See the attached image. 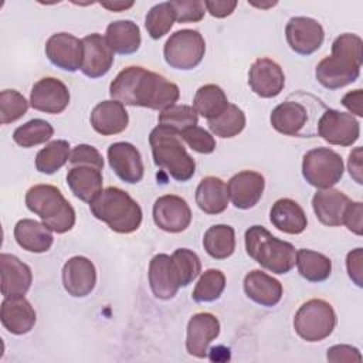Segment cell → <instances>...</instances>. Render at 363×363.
<instances>
[{
	"mask_svg": "<svg viewBox=\"0 0 363 363\" xmlns=\"http://www.w3.org/2000/svg\"><path fill=\"white\" fill-rule=\"evenodd\" d=\"M170 3L179 23H197L204 17L206 7L200 0H173Z\"/></svg>",
	"mask_w": 363,
	"mask_h": 363,
	"instance_id": "45",
	"label": "cell"
},
{
	"mask_svg": "<svg viewBox=\"0 0 363 363\" xmlns=\"http://www.w3.org/2000/svg\"><path fill=\"white\" fill-rule=\"evenodd\" d=\"M362 264H363V250L354 248L346 255V269L349 278L359 286H363V272H362Z\"/></svg>",
	"mask_w": 363,
	"mask_h": 363,
	"instance_id": "49",
	"label": "cell"
},
{
	"mask_svg": "<svg viewBox=\"0 0 363 363\" xmlns=\"http://www.w3.org/2000/svg\"><path fill=\"white\" fill-rule=\"evenodd\" d=\"M105 40L113 52L121 55L133 54L142 43L140 28L132 20H116L108 24Z\"/></svg>",
	"mask_w": 363,
	"mask_h": 363,
	"instance_id": "31",
	"label": "cell"
},
{
	"mask_svg": "<svg viewBox=\"0 0 363 363\" xmlns=\"http://www.w3.org/2000/svg\"><path fill=\"white\" fill-rule=\"evenodd\" d=\"M69 98V91L62 81L54 77H44L33 85L30 105L35 111L55 115L67 109Z\"/></svg>",
	"mask_w": 363,
	"mask_h": 363,
	"instance_id": "14",
	"label": "cell"
},
{
	"mask_svg": "<svg viewBox=\"0 0 363 363\" xmlns=\"http://www.w3.org/2000/svg\"><path fill=\"white\" fill-rule=\"evenodd\" d=\"M247 254L272 274H286L295 267L296 250L284 240L272 235L262 225H252L245 231Z\"/></svg>",
	"mask_w": 363,
	"mask_h": 363,
	"instance_id": "6",
	"label": "cell"
},
{
	"mask_svg": "<svg viewBox=\"0 0 363 363\" xmlns=\"http://www.w3.org/2000/svg\"><path fill=\"white\" fill-rule=\"evenodd\" d=\"M336 326V313L323 299H309L299 306L294 318V328L306 342H320L329 337Z\"/></svg>",
	"mask_w": 363,
	"mask_h": 363,
	"instance_id": "8",
	"label": "cell"
},
{
	"mask_svg": "<svg viewBox=\"0 0 363 363\" xmlns=\"http://www.w3.org/2000/svg\"><path fill=\"white\" fill-rule=\"evenodd\" d=\"M345 173L342 156L329 147H315L303 155L302 176L316 189H330Z\"/></svg>",
	"mask_w": 363,
	"mask_h": 363,
	"instance_id": "9",
	"label": "cell"
},
{
	"mask_svg": "<svg viewBox=\"0 0 363 363\" xmlns=\"http://www.w3.org/2000/svg\"><path fill=\"white\" fill-rule=\"evenodd\" d=\"M102 183V172L92 166H72L67 173V184L74 196L88 204L104 190Z\"/></svg>",
	"mask_w": 363,
	"mask_h": 363,
	"instance_id": "29",
	"label": "cell"
},
{
	"mask_svg": "<svg viewBox=\"0 0 363 363\" xmlns=\"http://www.w3.org/2000/svg\"><path fill=\"white\" fill-rule=\"evenodd\" d=\"M135 3L133 1H104L101 6L109 11H123L129 7H132Z\"/></svg>",
	"mask_w": 363,
	"mask_h": 363,
	"instance_id": "53",
	"label": "cell"
},
{
	"mask_svg": "<svg viewBox=\"0 0 363 363\" xmlns=\"http://www.w3.org/2000/svg\"><path fill=\"white\" fill-rule=\"evenodd\" d=\"M159 125L172 128L182 133L187 128L196 126L199 122V115L193 106L189 105H173L159 113Z\"/></svg>",
	"mask_w": 363,
	"mask_h": 363,
	"instance_id": "41",
	"label": "cell"
},
{
	"mask_svg": "<svg viewBox=\"0 0 363 363\" xmlns=\"http://www.w3.org/2000/svg\"><path fill=\"white\" fill-rule=\"evenodd\" d=\"M0 275L1 295L4 298L24 296L31 286L33 274L27 264L13 254H0Z\"/></svg>",
	"mask_w": 363,
	"mask_h": 363,
	"instance_id": "23",
	"label": "cell"
},
{
	"mask_svg": "<svg viewBox=\"0 0 363 363\" xmlns=\"http://www.w3.org/2000/svg\"><path fill=\"white\" fill-rule=\"evenodd\" d=\"M206 54V41L197 30L183 28L174 31L163 47L167 65L174 69L189 71L196 68Z\"/></svg>",
	"mask_w": 363,
	"mask_h": 363,
	"instance_id": "10",
	"label": "cell"
},
{
	"mask_svg": "<svg viewBox=\"0 0 363 363\" xmlns=\"http://www.w3.org/2000/svg\"><path fill=\"white\" fill-rule=\"evenodd\" d=\"M227 184L216 177L207 176L200 180L196 189V204L206 214H220L228 206Z\"/></svg>",
	"mask_w": 363,
	"mask_h": 363,
	"instance_id": "32",
	"label": "cell"
},
{
	"mask_svg": "<svg viewBox=\"0 0 363 363\" xmlns=\"http://www.w3.org/2000/svg\"><path fill=\"white\" fill-rule=\"evenodd\" d=\"M203 247L206 252L214 259H225L235 251V231L231 225L216 224L211 225L203 237Z\"/></svg>",
	"mask_w": 363,
	"mask_h": 363,
	"instance_id": "34",
	"label": "cell"
},
{
	"mask_svg": "<svg viewBox=\"0 0 363 363\" xmlns=\"http://www.w3.org/2000/svg\"><path fill=\"white\" fill-rule=\"evenodd\" d=\"M112 99L129 106L164 111L180 98V89L163 75L140 65L123 68L109 85Z\"/></svg>",
	"mask_w": 363,
	"mask_h": 363,
	"instance_id": "1",
	"label": "cell"
},
{
	"mask_svg": "<svg viewBox=\"0 0 363 363\" xmlns=\"http://www.w3.org/2000/svg\"><path fill=\"white\" fill-rule=\"evenodd\" d=\"M82 40L69 33H55L45 43V55L52 65L68 72L81 69Z\"/></svg>",
	"mask_w": 363,
	"mask_h": 363,
	"instance_id": "15",
	"label": "cell"
},
{
	"mask_svg": "<svg viewBox=\"0 0 363 363\" xmlns=\"http://www.w3.org/2000/svg\"><path fill=\"white\" fill-rule=\"evenodd\" d=\"M108 162L115 174L125 183L136 184L143 179L145 166L139 150L129 142H115L108 147Z\"/></svg>",
	"mask_w": 363,
	"mask_h": 363,
	"instance_id": "18",
	"label": "cell"
},
{
	"mask_svg": "<svg viewBox=\"0 0 363 363\" xmlns=\"http://www.w3.org/2000/svg\"><path fill=\"white\" fill-rule=\"evenodd\" d=\"M224 288H225V275L220 269L208 268L200 275L191 292V298L194 302H199V303L214 302L221 296Z\"/></svg>",
	"mask_w": 363,
	"mask_h": 363,
	"instance_id": "39",
	"label": "cell"
},
{
	"mask_svg": "<svg viewBox=\"0 0 363 363\" xmlns=\"http://www.w3.org/2000/svg\"><path fill=\"white\" fill-rule=\"evenodd\" d=\"M269 220L275 228L285 234H301L308 225L303 208L292 199L277 200L269 210Z\"/></svg>",
	"mask_w": 363,
	"mask_h": 363,
	"instance_id": "30",
	"label": "cell"
},
{
	"mask_svg": "<svg viewBox=\"0 0 363 363\" xmlns=\"http://www.w3.org/2000/svg\"><path fill=\"white\" fill-rule=\"evenodd\" d=\"M69 143L62 139L47 143L35 156V169L44 174H54L69 162Z\"/></svg>",
	"mask_w": 363,
	"mask_h": 363,
	"instance_id": "36",
	"label": "cell"
},
{
	"mask_svg": "<svg viewBox=\"0 0 363 363\" xmlns=\"http://www.w3.org/2000/svg\"><path fill=\"white\" fill-rule=\"evenodd\" d=\"M248 85L261 98H275L285 86V74L271 58H257L248 72Z\"/></svg>",
	"mask_w": 363,
	"mask_h": 363,
	"instance_id": "16",
	"label": "cell"
},
{
	"mask_svg": "<svg viewBox=\"0 0 363 363\" xmlns=\"http://www.w3.org/2000/svg\"><path fill=\"white\" fill-rule=\"evenodd\" d=\"M0 320L4 329L13 335L28 333L37 320L35 311L24 298H4L0 309Z\"/></svg>",
	"mask_w": 363,
	"mask_h": 363,
	"instance_id": "25",
	"label": "cell"
},
{
	"mask_svg": "<svg viewBox=\"0 0 363 363\" xmlns=\"http://www.w3.org/2000/svg\"><path fill=\"white\" fill-rule=\"evenodd\" d=\"M363 204L360 201H352L347 204L345 214H343V221L342 224L346 225L349 231H352L356 235L363 234Z\"/></svg>",
	"mask_w": 363,
	"mask_h": 363,
	"instance_id": "47",
	"label": "cell"
},
{
	"mask_svg": "<svg viewBox=\"0 0 363 363\" xmlns=\"http://www.w3.org/2000/svg\"><path fill=\"white\" fill-rule=\"evenodd\" d=\"M182 140H184L190 149L201 155H210L216 150V139L213 135L200 126L187 128L180 133Z\"/></svg>",
	"mask_w": 363,
	"mask_h": 363,
	"instance_id": "44",
	"label": "cell"
},
{
	"mask_svg": "<svg viewBox=\"0 0 363 363\" xmlns=\"http://www.w3.org/2000/svg\"><path fill=\"white\" fill-rule=\"evenodd\" d=\"M153 221L166 233H182L191 223V210L180 196L164 194L153 204Z\"/></svg>",
	"mask_w": 363,
	"mask_h": 363,
	"instance_id": "13",
	"label": "cell"
},
{
	"mask_svg": "<svg viewBox=\"0 0 363 363\" xmlns=\"http://www.w3.org/2000/svg\"><path fill=\"white\" fill-rule=\"evenodd\" d=\"M325 109L326 106L318 98L299 92L275 106L271 112L269 122L272 128L282 135L308 138L316 133L312 125L316 119V113Z\"/></svg>",
	"mask_w": 363,
	"mask_h": 363,
	"instance_id": "5",
	"label": "cell"
},
{
	"mask_svg": "<svg viewBox=\"0 0 363 363\" xmlns=\"http://www.w3.org/2000/svg\"><path fill=\"white\" fill-rule=\"evenodd\" d=\"M248 4L259 7V9H268V7H274L277 4V1H268V3H252V1H248Z\"/></svg>",
	"mask_w": 363,
	"mask_h": 363,
	"instance_id": "54",
	"label": "cell"
},
{
	"mask_svg": "<svg viewBox=\"0 0 363 363\" xmlns=\"http://www.w3.org/2000/svg\"><path fill=\"white\" fill-rule=\"evenodd\" d=\"M245 123H247V119H245L244 111L234 104H228L227 109L221 115L207 121V125L211 133L223 139H228L240 135L244 130Z\"/></svg>",
	"mask_w": 363,
	"mask_h": 363,
	"instance_id": "37",
	"label": "cell"
},
{
	"mask_svg": "<svg viewBox=\"0 0 363 363\" xmlns=\"http://www.w3.org/2000/svg\"><path fill=\"white\" fill-rule=\"evenodd\" d=\"M149 285L157 299H172L182 286L172 255L156 254L149 262Z\"/></svg>",
	"mask_w": 363,
	"mask_h": 363,
	"instance_id": "21",
	"label": "cell"
},
{
	"mask_svg": "<svg viewBox=\"0 0 363 363\" xmlns=\"http://www.w3.org/2000/svg\"><path fill=\"white\" fill-rule=\"evenodd\" d=\"M203 3L206 10L216 18H224L233 14L237 7L235 0H206Z\"/></svg>",
	"mask_w": 363,
	"mask_h": 363,
	"instance_id": "50",
	"label": "cell"
},
{
	"mask_svg": "<svg viewBox=\"0 0 363 363\" xmlns=\"http://www.w3.org/2000/svg\"><path fill=\"white\" fill-rule=\"evenodd\" d=\"M176 21L174 9L170 1L155 4L145 17V27L147 34L153 40H159L166 35Z\"/></svg>",
	"mask_w": 363,
	"mask_h": 363,
	"instance_id": "40",
	"label": "cell"
},
{
	"mask_svg": "<svg viewBox=\"0 0 363 363\" xmlns=\"http://www.w3.org/2000/svg\"><path fill=\"white\" fill-rule=\"evenodd\" d=\"M69 163L72 166H79V164H85V166H92L96 167L99 170L104 169V157L99 153V150L91 145H77L69 155Z\"/></svg>",
	"mask_w": 363,
	"mask_h": 363,
	"instance_id": "46",
	"label": "cell"
},
{
	"mask_svg": "<svg viewBox=\"0 0 363 363\" xmlns=\"http://www.w3.org/2000/svg\"><path fill=\"white\" fill-rule=\"evenodd\" d=\"M28 111L27 99L16 89H3L0 92V122L7 125L23 118Z\"/></svg>",
	"mask_w": 363,
	"mask_h": 363,
	"instance_id": "42",
	"label": "cell"
},
{
	"mask_svg": "<svg viewBox=\"0 0 363 363\" xmlns=\"http://www.w3.org/2000/svg\"><path fill=\"white\" fill-rule=\"evenodd\" d=\"M54 135V128L44 119H31L13 132V140L21 147H33L48 142Z\"/></svg>",
	"mask_w": 363,
	"mask_h": 363,
	"instance_id": "38",
	"label": "cell"
},
{
	"mask_svg": "<svg viewBox=\"0 0 363 363\" xmlns=\"http://www.w3.org/2000/svg\"><path fill=\"white\" fill-rule=\"evenodd\" d=\"M347 169H349V173H350L352 179L357 184H362L363 183V177H362V173H363V167H362V147H354L349 153Z\"/></svg>",
	"mask_w": 363,
	"mask_h": 363,
	"instance_id": "51",
	"label": "cell"
},
{
	"mask_svg": "<svg viewBox=\"0 0 363 363\" xmlns=\"http://www.w3.org/2000/svg\"><path fill=\"white\" fill-rule=\"evenodd\" d=\"M264 189V176L254 170L238 172L227 183L228 197L234 207L240 210H248L254 207L261 200Z\"/></svg>",
	"mask_w": 363,
	"mask_h": 363,
	"instance_id": "20",
	"label": "cell"
},
{
	"mask_svg": "<svg viewBox=\"0 0 363 363\" xmlns=\"http://www.w3.org/2000/svg\"><path fill=\"white\" fill-rule=\"evenodd\" d=\"M295 264L302 278L309 282H323L332 274V261L322 252L301 248L296 251Z\"/></svg>",
	"mask_w": 363,
	"mask_h": 363,
	"instance_id": "33",
	"label": "cell"
},
{
	"mask_svg": "<svg viewBox=\"0 0 363 363\" xmlns=\"http://www.w3.org/2000/svg\"><path fill=\"white\" fill-rule=\"evenodd\" d=\"M362 96H363L362 89H354V91L347 92V94L342 98V105H343L345 108H347V111L350 112V115L363 116V111H362Z\"/></svg>",
	"mask_w": 363,
	"mask_h": 363,
	"instance_id": "52",
	"label": "cell"
},
{
	"mask_svg": "<svg viewBox=\"0 0 363 363\" xmlns=\"http://www.w3.org/2000/svg\"><path fill=\"white\" fill-rule=\"evenodd\" d=\"M82 74L88 78L106 75L113 64V51L109 48L105 37L98 33L88 34L82 38Z\"/></svg>",
	"mask_w": 363,
	"mask_h": 363,
	"instance_id": "22",
	"label": "cell"
},
{
	"mask_svg": "<svg viewBox=\"0 0 363 363\" xmlns=\"http://www.w3.org/2000/svg\"><path fill=\"white\" fill-rule=\"evenodd\" d=\"M62 285L74 298L89 295L96 285V269L94 262L82 255L69 258L62 267Z\"/></svg>",
	"mask_w": 363,
	"mask_h": 363,
	"instance_id": "19",
	"label": "cell"
},
{
	"mask_svg": "<svg viewBox=\"0 0 363 363\" xmlns=\"http://www.w3.org/2000/svg\"><path fill=\"white\" fill-rule=\"evenodd\" d=\"M244 292L261 306H275L282 298V284L261 269H252L244 278Z\"/></svg>",
	"mask_w": 363,
	"mask_h": 363,
	"instance_id": "27",
	"label": "cell"
},
{
	"mask_svg": "<svg viewBox=\"0 0 363 363\" xmlns=\"http://www.w3.org/2000/svg\"><path fill=\"white\" fill-rule=\"evenodd\" d=\"M149 145L155 164L177 182H187L194 176L196 162L187 153L177 130L157 125L149 135Z\"/></svg>",
	"mask_w": 363,
	"mask_h": 363,
	"instance_id": "4",
	"label": "cell"
},
{
	"mask_svg": "<svg viewBox=\"0 0 363 363\" xmlns=\"http://www.w3.org/2000/svg\"><path fill=\"white\" fill-rule=\"evenodd\" d=\"M228 104L225 92L216 84H206L200 86L193 99L194 111L207 121L221 115L227 109Z\"/></svg>",
	"mask_w": 363,
	"mask_h": 363,
	"instance_id": "35",
	"label": "cell"
},
{
	"mask_svg": "<svg viewBox=\"0 0 363 363\" xmlns=\"http://www.w3.org/2000/svg\"><path fill=\"white\" fill-rule=\"evenodd\" d=\"M92 216L105 223L112 231L130 234L142 224V208L125 190L111 186L104 189L89 203Z\"/></svg>",
	"mask_w": 363,
	"mask_h": 363,
	"instance_id": "3",
	"label": "cell"
},
{
	"mask_svg": "<svg viewBox=\"0 0 363 363\" xmlns=\"http://www.w3.org/2000/svg\"><path fill=\"white\" fill-rule=\"evenodd\" d=\"M173 262L179 272L182 286L191 284L201 272V262L199 255L189 248H177L172 254Z\"/></svg>",
	"mask_w": 363,
	"mask_h": 363,
	"instance_id": "43",
	"label": "cell"
},
{
	"mask_svg": "<svg viewBox=\"0 0 363 363\" xmlns=\"http://www.w3.org/2000/svg\"><path fill=\"white\" fill-rule=\"evenodd\" d=\"M316 133L329 145L352 146L360 136V123L350 113L326 108L318 121Z\"/></svg>",
	"mask_w": 363,
	"mask_h": 363,
	"instance_id": "11",
	"label": "cell"
},
{
	"mask_svg": "<svg viewBox=\"0 0 363 363\" xmlns=\"http://www.w3.org/2000/svg\"><path fill=\"white\" fill-rule=\"evenodd\" d=\"M91 125L102 136L118 135L128 128L129 115L125 105L115 99L99 102L91 112Z\"/></svg>",
	"mask_w": 363,
	"mask_h": 363,
	"instance_id": "24",
	"label": "cell"
},
{
	"mask_svg": "<svg viewBox=\"0 0 363 363\" xmlns=\"http://www.w3.org/2000/svg\"><path fill=\"white\" fill-rule=\"evenodd\" d=\"M26 206L52 233L64 234L75 225V210L55 186L35 184L30 187L26 193Z\"/></svg>",
	"mask_w": 363,
	"mask_h": 363,
	"instance_id": "7",
	"label": "cell"
},
{
	"mask_svg": "<svg viewBox=\"0 0 363 363\" xmlns=\"http://www.w3.org/2000/svg\"><path fill=\"white\" fill-rule=\"evenodd\" d=\"M16 242L28 252L41 254L51 248L54 242L52 231L40 221L23 218L14 225Z\"/></svg>",
	"mask_w": 363,
	"mask_h": 363,
	"instance_id": "28",
	"label": "cell"
},
{
	"mask_svg": "<svg viewBox=\"0 0 363 363\" xmlns=\"http://www.w3.org/2000/svg\"><path fill=\"white\" fill-rule=\"evenodd\" d=\"M326 359L333 363L339 362H362V354L357 347L350 345H335L328 349Z\"/></svg>",
	"mask_w": 363,
	"mask_h": 363,
	"instance_id": "48",
	"label": "cell"
},
{
	"mask_svg": "<svg viewBox=\"0 0 363 363\" xmlns=\"http://www.w3.org/2000/svg\"><path fill=\"white\" fill-rule=\"evenodd\" d=\"M363 62V41L357 34L345 33L332 43V54L315 68L318 82L328 89H339L354 82Z\"/></svg>",
	"mask_w": 363,
	"mask_h": 363,
	"instance_id": "2",
	"label": "cell"
},
{
	"mask_svg": "<svg viewBox=\"0 0 363 363\" xmlns=\"http://www.w3.org/2000/svg\"><path fill=\"white\" fill-rule=\"evenodd\" d=\"M285 37L292 51L299 55H311L320 48L325 40V31L318 20L296 16L288 20Z\"/></svg>",
	"mask_w": 363,
	"mask_h": 363,
	"instance_id": "12",
	"label": "cell"
},
{
	"mask_svg": "<svg viewBox=\"0 0 363 363\" xmlns=\"http://www.w3.org/2000/svg\"><path fill=\"white\" fill-rule=\"evenodd\" d=\"M220 335V320L217 316L208 312L194 313L189 323L186 332V349L187 353L204 359L208 352L210 343Z\"/></svg>",
	"mask_w": 363,
	"mask_h": 363,
	"instance_id": "17",
	"label": "cell"
},
{
	"mask_svg": "<svg viewBox=\"0 0 363 363\" xmlns=\"http://www.w3.org/2000/svg\"><path fill=\"white\" fill-rule=\"evenodd\" d=\"M350 199L336 189H318L312 197V208L318 220L328 227H339Z\"/></svg>",
	"mask_w": 363,
	"mask_h": 363,
	"instance_id": "26",
	"label": "cell"
}]
</instances>
